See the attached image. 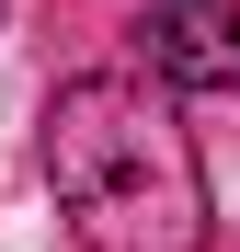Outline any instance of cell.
<instances>
[{"mask_svg":"<svg viewBox=\"0 0 240 252\" xmlns=\"http://www.w3.org/2000/svg\"><path fill=\"white\" fill-rule=\"evenodd\" d=\"M46 195L92 252H206V160L126 69H80L46 103Z\"/></svg>","mask_w":240,"mask_h":252,"instance_id":"obj_1","label":"cell"},{"mask_svg":"<svg viewBox=\"0 0 240 252\" xmlns=\"http://www.w3.org/2000/svg\"><path fill=\"white\" fill-rule=\"evenodd\" d=\"M149 69L183 80V92H240V23H194V12H160L149 34Z\"/></svg>","mask_w":240,"mask_h":252,"instance_id":"obj_2","label":"cell"}]
</instances>
